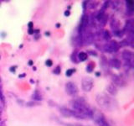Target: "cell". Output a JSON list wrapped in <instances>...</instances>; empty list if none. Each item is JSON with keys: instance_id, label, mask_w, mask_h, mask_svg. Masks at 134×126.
I'll use <instances>...</instances> for the list:
<instances>
[{"instance_id": "obj_15", "label": "cell", "mask_w": 134, "mask_h": 126, "mask_svg": "<svg viewBox=\"0 0 134 126\" xmlns=\"http://www.w3.org/2000/svg\"><path fill=\"white\" fill-rule=\"evenodd\" d=\"M87 57H88L87 54L85 52H81L78 54V59H79V61H85L87 59Z\"/></svg>"}, {"instance_id": "obj_7", "label": "cell", "mask_w": 134, "mask_h": 126, "mask_svg": "<svg viewBox=\"0 0 134 126\" xmlns=\"http://www.w3.org/2000/svg\"><path fill=\"white\" fill-rule=\"evenodd\" d=\"M65 92L70 96H75L78 93V87L74 82H69L65 84Z\"/></svg>"}, {"instance_id": "obj_8", "label": "cell", "mask_w": 134, "mask_h": 126, "mask_svg": "<svg viewBox=\"0 0 134 126\" xmlns=\"http://www.w3.org/2000/svg\"><path fill=\"white\" fill-rule=\"evenodd\" d=\"M107 92L109 94H111L112 96H115L117 93L116 87L115 86V84H113V83L109 84V85L107 86Z\"/></svg>"}, {"instance_id": "obj_5", "label": "cell", "mask_w": 134, "mask_h": 126, "mask_svg": "<svg viewBox=\"0 0 134 126\" xmlns=\"http://www.w3.org/2000/svg\"><path fill=\"white\" fill-rule=\"evenodd\" d=\"M60 111L63 115H65L66 117H75L76 119H85L82 115H81L80 113L75 112L74 110H70L66 108H60Z\"/></svg>"}, {"instance_id": "obj_11", "label": "cell", "mask_w": 134, "mask_h": 126, "mask_svg": "<svg viewBox=\"0 0 134 126\" xmlns=\"http://www.w3.org/2000/svg\"><path fill=\"white\" fill-rule=\"evenodd\" d=\"M94 40V35L92 34H87V35L83 38V42L86 45H90Z\"/></svg>"}, {"instance_id": "obj_22", "label": "cell", "mask_w": 134, "mask_h": 126, "mask_svg": "<svg viewBox=\"0 0 134 126\" xmlns=\"http://www.w3.org/2000/svg\"><path fill=\"white\" fill-rule=\"evenodd\" d=\"M75 69H69V70H67V71L65 72V74H66L67 77H70V76L75 72Z\"/></svg>"}, {"instance_id": "obj_24", "label": "cell", "mask_w": 134, "mask_h": 126, "mask_svg": "<svg viewBox=\"0 0 134 126\" xmlns=\"http://www.w3.org/2000/svg\"><path fill=\"white\" fill-rule=\"evenodd\" d=\"M54 74H56V75H58V74H60V66H56V68L54 70Z\"/></svg>"}, {"instance_id": "obj_16", "label": "cell", "mask_w": 134, "mask_h": 126, "mask_svg": "<svg viewBox=\"0 0 134 126\" xmlns=\"http://www.w3.org/2000/svg\"><path fill=\"white\" fill-rule=\"evenodd\" d=\"M0 100L4 103L5 102V98H4V95L3 92V87H2V84H1V79H0Z\"/></svg>"}, {"instance_id": "obj_28", "label": "cell", "mask_w": 134, "mask_h": 126, "mask_svg": "<svg viewBox=\"0 0 134 126\" xmlns=\"http://www.w3.org/2000/svg\"><path fill=\"white\" fill-rule=\"evenodd\" d=\"M29 65H32V61H29Z\"/></svg>"}, {"instance_id": "obj_4", "label": "cell", "mask_w": 134, "mask_h": 126, "mask_svg": "<svg viewBox=\"0 0 134 126\" xmlns=\"http://www.w3.org/2000/svg\"><path fill=\"white\" fill-rule=\"evenodd\" d=\"M94 86V81L91 77H84L81 82V87L83 91L90 92Z\"/></svg>"}, {"instance_id": "obj_21", "label": "cell", "mask_w": 134, "mask_h": 126, "mask_svg": "<svg viewBox=\"0 0 134 126\" xmlns=\"http://www.w3.org/2000/svg\"><path fill=\"white\" fill-rule=\"evenodd\" d=\"M133 3H134L133 1H127V5L129 7V9L131 11L133 10Z\"/></svg>"}, {"instance_id": "obj_25", "label": "cell", "mask_w": 134, "mask_h": 126, "mask_svg": "<svg viewBox=\"0 0 134 126\" xmlns=\"http://www.w3.org/2000/svg\"><path fill=\"white\" fill-rule=\"evenodd\" d=\"M52 64H53V62H52L51 60H47V61H46V65H47L48 66H51Z\"/></svg>"}, {"instance_id": "obj_27", "label": "cell", "mask_w": 134, "mask_h": 126, "mask_svg": "<svg viewBox=\"0 0 134 126\" xmlns=\"http://www.w3.org/2000/svg\"><path fill=\"white\" fill-rule=\"evenodd\" d=\"M70 14V12L69 11H66L65 13V15H69Z\"/></svg>"}, {"instance_id": "obj_3", "label": "cell", "mask_w": 134, "mask_h": 126, "mask_svg": "<svg viewBox=\"0 0 134 126\" xmlns=\"http://www.w3.org/2000/svg\"><path fill=\"white\" fill-rule=\"evenodd\" d=\"M91 118H93V119L96 121V123L99 126H110L107 122V120L105 119V117L102 113H100L97 110H96V109H92Z\"/></svg>"}, {"instance_id": "obj_14", "label": "cell", "mask_w": 134, "mask_h": 126, "mask_svg": "<svg viewBox=\"0 0 134 126\" xmlns=\"http://www.w3.org/2000/svg\"><path fill=\"white\" fill-rule=\"evenodd\" d=\"M110 65H111V66L114 67L116 69H119L121 67V63L118 59H111L110 61Z\"/></svg>"}, {"instance_id": "obj_10", "label": "cell", "mask_w": 134, "mask_h": 126, "mask_svg": "<svg viewBox=\"0 0 134 126\" xmlns=\"http://www.w3.org/2000/svg\"><path fill=\"white\" fill-rule=\"evenodd\" d=\"M96 19H97V20L100 24H102V25H104V24H106L107 21V14H105L104 13L100 12V14L97 15V17H96Z\"/></svg>"}, {"instance_id": "obj_26", "label": "cell", "mask_w": 134, "mask_h": 126, "mask_svg": "<svg viewBox=\"0 0 134 126\" xmlns=\"http://www.w3.org/2000/svg\"><path fill=\"white\" fill-rule=\"evenodd\" d=\"M88 53H89L90 55H91V56H96V52H95V51H91V50H89V51H88Z\"/></svg>"}, {"instance_id": "obj_20", "label": "cell", "mask_w": 134, "mask_h": 126, "mask_svg": "<svg viewBox=\"0 0 134 126\" xmlns=\"http://www.w3.org/2000/svg\"><path fill=\"white\" fill-rule=\"evenodd\" d=\"M103 37L105 40H110V34H109L107 30L103 31Z\"/></svg>"}, {"instance_id": "obj_13", "label": "cell", "mask_w": 134, "mask_h": 126, "mask_svg": "<svg viewBox=\"0 0 134 126\" xmlns=\"http://www.w3.org/2000/svg\"><path fill=\"white\" fill-rule=\"evenodd\" d=\"M87 24H88V18H87V16L86 15H84L82 17V19H81V25H80V29H81L80 32H81L82 30H84L86 26H87Z\"/></svg>"}, {"instance_id": "obj_12", "label": "cell", "mask_w": 134, "mask_h": 126, "mask_svg": "<svg viewBox=\"0 0 134 126\" xmlns=\"http://www.w3.org/2000/svg\"><path fill=\"white\" fill-rule=\"evenodd\" d=\"M122 57L126 61H130L133 57V53L132 51H130V50H124L122 52Z\"/></svg>"}, {"instance_id": "obj_6", "label": "cell", "mask_w": 134, "mask_h": 126, "mask_svg": "<svg viewBox=\"0 0 134 126\" xmlns=\"http://www.w3.org/2000/svg\"><path fill=\"white\" fill-rule=\"evenodd\" d=\"M118 49H119V45L116 40H111L109 43L105 45V46H104L105 51L109 52V53L116 52L118 50Z\"/></svg>"}, {"instance_id": "obj_1", "label": "cell", "mask_w": 134, "mask_h": 126, "mask_svg": "<svg viewBox=\"0 0 134 126\" xmlns=\"http://www.w3.org/2000/svg\"><path fill=\"white\" fill-rule=\"evenodd\" d=\"M96 103L102 109L109 112L114 110L116 106V103L115 102V100L107 94L104 93V92L96 96Z\"/></svg>"}, {"instance_id": "obj_19", "label": "cell", "mask_w": 134, "mask_h": 126, "mask_svg": "<svg viewBox=\"0 0 134 126\" xmlns=\"http://www.w3.org/2000/svg\"><path fill=\"white\" fill-rule=\"evenodd\" d=\"M94 67H95L94 63H92V62H91V63H90V64L86 66V70H87L88 71H89V72H91V71H93Z\"/></svg>"}, {"instance_id": "obj_23", "label": "cell", "mask_w": 134, "mask_h": 126, "mask_svg": "<svg viewBox=\"0 0 134 126\" xmlns=\"http://www.w3.org/2000/svg\"><path fill=\"white\" fill-rule=\"evenodd\" d=\"M33 98H35V99H37V100H40V99H41V96L39 94V92H38L36 91V92H35V94H34Z\"/></svg>"}, {"instance_id": "obj_2", "label": "cell", "mask_w": 134, "mask_h": 126, "mask_svg": "<svg viewBox=\"0 0 134 126\" xmlns=\"http://www.w3.org/2000/svg\"><path fill=\"white\" fill-rule=\"evenodd\" d=\"M71 106L75 112L80 113L83 117L91 118L92 109L90 108V107L85 103L84 100H74L71 102Z\"/></svg>"}, {"instance_id": "obj_9", "label": "cell", "mask_w": 134, "mask_h": 126, "mask_svg": "<svg viewBox=\"0 0 134 126\" xmlns=\"http://www.w3.org/2000/svg\"><path fill=\"white\" fill-rule=\"evenodd\" d=\"M100 66H102V68L104 71H109V68H108V62L107 61V59L105 56H102L100 60Z\"/></svg>"}, {"instance_id": "obj_18", "label": "cell", "mask_w": 134, "mask_h": 126, "mask_svg": "<svg viewBox=\"0 0 134 126\" xmlns=\"http://www.w3.org/2000/svg\"><path fill=\"white\" fill-rule=\"evenodd\" d=\"M132 27H133L132 20L127 21V24H126V28H127V30H132Z\"/></svg>"}, {"instance_id": "obj_17", "label": "cell", "mask_w": 134, "mask_h": 126, "mask_svg": "<svg viewBox=\"0 0 134 126\" xmlns=\"http://www.w3.org/2000/svg\"><path fill=\"white\" fill-rule=\"evenodd\" d=\"M113 80H114V82H115V83L116 84H117V85H119V86H121V85H122V84H125V82L121 80L120 77H115L114 78H113Z\"/></svg>"}]
</instances>
